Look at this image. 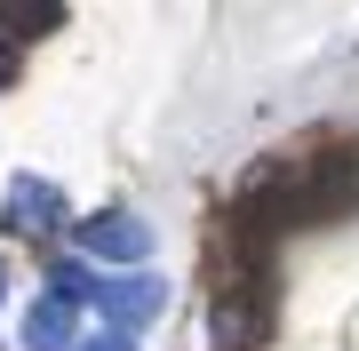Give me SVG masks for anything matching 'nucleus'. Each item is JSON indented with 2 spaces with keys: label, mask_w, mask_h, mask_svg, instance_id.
<instances>
[{
  "label": "nucleus",
  "mask_w": 359,
  "mask_h": 351,
  "mask_svg": "<svg viewBox=\"0 0 359 351\" xmlns=\"http://www.w3.org/2000/svg\"><path fill=\"white\" fill-rule=\"evenodd\" d=\"M0 296H8V272H0Z\"/></svg>",
  "instance_id": "nucleus-8"
},
{
  "label": "nucleus",
  "mask_w": 359,
  "mask_h": 351,
  "mask_svg": "<svg viewBox=\"0 0 359 351\" xmlns=\"http://www.w3.org/2000/svg\"><path fill=\"white\" fill-rule=\"evenodd\" d=\"M168 303V280L160 272H120V280H96V312L112 319V336H136L144 319H160Z\"/></svg>",
  "instance_id": "nucleus-1"
},
{
  "label": "nucleus",
  "mask_w": 359,
  "mask_h": 351,
  "mask_svg": "<svg viewBox=\"0 0 359 351\" xmlns=\"http://www.w3.org/2000/svg\"><path fill=\"white\" fill-rule=\"evenodd\" d=\"M264 336V303L256 287H231V296H216V351H248Z\"/></svg>",
  "instance_id": "nucleus-4"
},
{
  "label": "nucleus",
  "mask_w": 359,
  "mask_h": 351,
  "mask_svg": "<svg viewBox=\"0 0 359 351\" xmlns=\"http://www.w3.org/2000/svg\"><path fill=\"white\" fill-rule=\"evenodd\" d=\"M80 247L104 256V263H144L152 256V223L144 216H88L80 223Z\"/></svg>",
  "instance_id": "nucleus-3"
},
{
  "label": "nucleus",
  "mask_w": 359,
  "mask_h": 351,
  "mask_svg": "<svg viewBox=\"0 0 359 351\" xmlns=\"http://www.w3.org/2000/svg\"><path fill=\"white\" fill-rule=\"evenodd\" d=\"M72 351H136L128 336H112V327H104V336H88V343H72Z\"/></svg>",
  "instance_id": "nucleus-7"
},
{
  "label": "nucleus",
  "mask_w": 359,
  "mask_h": 351,
  "mask_svg": "<svg viewBox=\"0 0 359 351\" xmlns=\"http://www.w3.org/2000/svg\"><path fill=\"white\" fill-rule=\"evenodd\" d=\"M56 223H65V192H56L48 176H16V184H8V232L48 240Z\"/></svg>",
  "instance_id": "nucleus-2"
},
{
  "label": "nucleus",
  "mask_w": 359,
  "mask_h": 351,
  "mask_svg": "<svg viewBox=\"0 0 359 351\" xmlns=\"http://www.w3.org/2000/svg\"><path fill=\"white\" fill-rule=\"evenodd\" d=\"M65 8H0V32H48Z\"/></svg>",
  "instance_id": "nucleus-6"
},
{
  "label": "nucleus",
  "mask_w": 359,
  "mask_h": 351,
  "mask_svg": "<svg viewBox=\"0 0 359 351\" xmlns=\"http://www.w3.org/2000/svg\"><path fill=\"white\" fill-rule=\"evenodd\" d=\"M72 343H80V319H72V303H56V296L25 303V351H72Z\"/></svg>",
  "instance_id": "nucleus-5"
}]
</instances>
